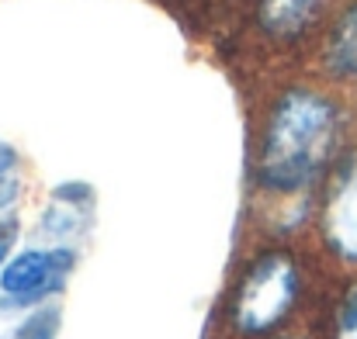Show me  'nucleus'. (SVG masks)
Here are the masks:
<instances>
[{"mask_svg": "<svg viewBox=\"0 0 357 339\" xmlns=\"http://www.w3.org/2000/svg\"><path fill=\"white\" fill-rule=\"evenodd\" d=\"M337 135H340V114L326 97L312 90L284 94L274 104L271 121L264 128L257 180L274 194H295L309 187L330 163Z\"/></svg>", "mask_w": 357, "mask_h": 339, "instance_id": "nucleus-1", "label": "nucleus"}, {"mask_svg": "<svg viewBox=\"0 0 357 339\" xmlns=\"http://www.w3.org/2000/svg\"><path fill=\"white\" fill-rule=\"evenodd\" d=\"M295 298H298V270L291 256L267 253L239 281L233 319L243 333H267L288 315Z\"/></svg>", "mask_w": 357, "mask_h": 339, "instance_id": "nucleus-2", "label": "nucleus"}, {"mask_svg": "<svg viewBox=\"0 0 357 339\" xmlns=\"http://www.w3.org/2000/svg\"><path fill=\"white\" fill-rule=\"evenodd\" d=\"M70 267L73 256L66 249H28L0 270V291L14 301H35L56 291Z\"/></svg>", "mask_w": 357, "mask_h": 339, "instance_id": "nucleus-3", "label": "nucleus"}, {"mask_svg": "<svg viewBox=\"0 0 357 339\" xmlns=\"http://www.w3.org/2000/svg\"><path fill=\"white\" fill-rule=\"evenodd\" d=\"M323 232L333 253L357 260V156L333 177L323 208Z\"/></svg>", "mask_w": 357, "mask_h": 339, "instance_id": "nucleus-4", "label": "nucleus"}, {"mask_svg": "<svg viewBox=\"0 0 357 339\" xmlns=\"http://www.w3.org/2000/svg\"><path fill=\"white\" fill-rule=\"evenodd\" d=\"M330 0H260V24L278 38L305 31Z\"/></svg>", "mask_w": 357, "mask_h": 339, "instance_id": "nucleus-5", "label": "nucleus"}, {"mask_svg": "<svg viewBox=\"0 0 357 339\" xmlns=\"http://www.w3.org/2000/svg\"><path fill=\"white\" fill-rule=\"evenodd\" d=\"M326 66L337 77H357V3L337 21V28L330 35Z\"/></svg>", "mask_w": 357, "mask_h": 339, "instance_id": "nucleus-6", "label": "nucleus"}, {"mask_svg": "<svg viewBox=\"0 0 357 339\" xmlns=\"http://www.w3.org/2000/svg\"><path fill=\"white\" fill-rule=\"evenodd\" d=\"M21 191V177H17V159L10 149H0V208L14 205Z\"/></svg>", "mask_w": 357, "mask_h": 339, "instance_id": "nucleus-7", "label": "nucleus"}, {"mask_svg": "<svg viewBox=\"0 0 357 339\" xmlns=\"http://www.w3.org/2000/svg\"><path fill=\"white\" fill-rule=\"evenodd\" d=\"M337 339H357V287L344 298L337 315Z\"/></svg>", "mask_w": 357, "mask_h": 339, "instance_id": "nucleus-8", "label": "nucleus"}, {"mask_svg": "<svg viewBox=\"0 0 357 339\" xmlns=\"http://www.w3.org/2000/svg\"><path fill=\"white\" fill-rule=\"evenodd\" d=\"M7 242H10V239L3 235V239H0V263H3V253H7Z\"/></svg>", "mask_w": 357, "mask_h": 339, "instance_id": "nucleus-9", "label": "nucleus"}]
</instances>
